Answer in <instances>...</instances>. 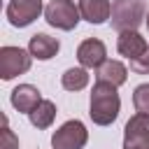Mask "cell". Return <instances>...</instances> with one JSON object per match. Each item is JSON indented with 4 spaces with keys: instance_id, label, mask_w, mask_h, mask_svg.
Returning <instances> with one entry per match:
<instances>
[{
    "instance_id": "6da1fadb",
    "label": "cell",
    "mask_w": 149,
    "mask_h": 149,
    "mask_svg": "<svg viewBox=\"0 0 149 149\" xmlns=\"http://www.w3.org/2000/svg\"><path fill=\"white\" fill-rule=\"evenodd\" d=\"M121 109V98L116 93V86L95 81L91 88V102H88V116L95 126H109L116 121Z\"/></svg>"
},
{
    "instance_id": "7a4b0ae2",
    "label": "cell",
    "mask_w": 149,
    "mask_h": 149,
    "mask_svg": "<svg viewBox=\"0 0 149 149\" xmlns=\"http://www.w3.org/2000/svg\"><path fill=\"white\" fill-rule=\"evenodd\" d=\"M142 21H147V2L144 0H112L109 23L116 33L137 30Z\"/></svg>"
},
{
    "instance_id": "3957f363",
    "label": "cell",
    "mask_w": 149,
    "mask_h": 149,
    "mask_svg": "<svg viewBox=\"0 0 149 149\" xmlns=\"http://www.w3.org/2000/svg\"><path fill=\"white\" fill-rule=\"evenodd\" d=\"M44 19L49 26H54L58 30H74L81 14L72 0H51L44 7Z\"/></svg>"
},
{
    "instance_id": "277c9868",
    "label": "cell",
    "mask_w": 149,
    "mask_h": 149,
    "mask_svg": "<svg viewBox=\"0 0 149 149\" xmlns=\"http://www.w3.org/2000/svg\"><path fill=\"white\" fill-rule=\"evenodd\" d=\"M30 63H33L30 51H26L21 47H2L0 49V77L5 81L28 72Z\"/></svg>"
},
{
    "instance_id": "5b68a950",
    "label": "cell",
    "mask_w": 149,
    "mask_h": 149,
    "mask_svg": "<svg viewBox=\"0 0 149 149\" xmlns=\"http://www.w3.org/2000/svg\"><path fill=\"white\" fill-rule=\"evenodd\" d=\"M88 142V130L81 121L72 119L65 121L58 130H54L51 135V147L54 149H84Z\"/></svg>"
},
{
    "instance_id": "8992f818",
    "label": "cell",
    "mask_w": 149,
    "mask_h": 149,
    "mask_svg": "<svg viewBox=\"0 0 149 149\" xmlns=\"http://www.w3.org/2000/svg\"><path fill=\"white\" fill-rule=\"evenodd\" d=\"M42 12H44L42 0H9L5 14H7V21L14 28H26L35 19H40Z\"/></svg>"
},
{
    "instance_id": "52a82bcc",
    "label": "cell",
    "mask_w": 149,
    "mask_h": 149,
    "mask_svg": "<svg viewBox=\"0 0 149 149\" xmlns=\"http://www.w3.org/2000/svg\"><path fill=\"white\" fill-rule=\"evenodd\" d=\"M123 149H149V114H133L123 128Z\"/></svg>"
},
{
    "instance_id": "ba28073f",
    "label": "cell",
    "mask_w": 149,
    "mask_h": 149,
    "mask_svg": "<svg viewBox=\"0 0 149 149\" xmlns=\"http://www.w3.org/2000/svg\"><path fill=\"white\" fill-rule=\"evenodd\" d=\"M77 61H79V65L86 68V70H98V68L107 61V49H105V44H102L100 40L88 37V40H84V42L77 47Z\"/></svg>"
},
{
    "instance_id": "9c48e42d",
    "label": "cell",
    "mask_w": 149,
    "mask_h": 149,
    "mask_svg": "<svg viewBox=\"0 0 149 149\" xmlns=\"http://www.w3.org/2000/svg\"><path fill=\"white\" fill-rule=\"evenodd\" d=\"M72 2L77 5L81 19L93 23V26L109 21V16H112V2L109 0H72Z\"/></svg>"
},
{
    "instance_id": "30bf717a",
    "label": "cell",
    "mask_w": 149,
    "mask_h": 149,
    "mask_svg": "<svg viewBox=\"0 0 149 149\" xmlns=\"http://www.w3.org/2000/svg\"><path fill=\"white\" fill-rule=\"evenodd\" d=\"M116 51H119L123 58L135 61V58H140L142 54L149 51V44H147V40H144L137 30H126V33H119Z\"/></svg>"
},
{
    "instance_id": "8fae6325",
    "label": "cell",
    "mask_w": 149,
    "mask_h": 149,
    "mask_svg": "<svg viewBox=\"0 0 149 149\" xmlns=\"http://www.w3.org/2000/svg\"><path fill=\"white\" fill-rule=\"evenodd\" d=\"M9 100H12V107L16 109V112H23V114H30L44 98L40 95V91L33 86V84H19L14 91H12V95H9Z\"/></svg>"
},
{
    "instance_id": "7c38bea8",
    "label": "cell",
    "mask_w": 149,
    "mask_h": 149,
    "mask_svg": "<svg viewBox=\"0 0 149 149\" xmlns=\"http://www.w3.org/2000/svg\"><path fill=\"white\" fill-rule=\"evenodd\" d=\"M58 49H61V42H58L56 37L47 35V33L33 35L30 42H28V51H30V56L37 58V61H49V58H54V56L58 54Z\"/></svg>"
},
{
    "instance_id": "4fadbf2b",
    "label": "cell",
    "mask_w": 149,
    "mask_h": 149,
    "mask_svg": "<svg viewBox=\"0 0 149 149\" xmlns=\"http://www.w3.org/2000/svg\"><path fill=\"white\" fill-rule=\"evenodd\" d=\"M126 79H128V68L121 61H105L95 70V81H105V84H112L116 88L121 84H126Z\"/></svg>"
},
{
    "instance_id": "5bb4252c",
    "label": "cell",
    "mask_w": 149,
    "mask_h": 149,
    "mask_svg": "<svg viewBox=\"0 0 149 149\" xmlns=\"http://www.w3.org/2000/svg\"><path fill=\"white\" fill-rule=\"evenodd\" d=\"M28 119H30V123H33L35 128L44 130V128H49V126L54 123V119H56V105H54L51 100H42V102L28 114Z\"/></svg>"
},
{
    "instance_id": "9a60e30c",
    "label": "cell",
    "mask_w": 149,
    "mask_h": 149,
    "mask_svg": "<svg viewBox=\"0 0 149 149\" xmlns=\"http://www.w3.org/2000/svg\"><path fill=\"white\" fill-rule=\"evenodd\" d=\"M61 84H63L65 91H81V88H86V84H88L86 68H70V70H65L63 77H61Z\"/></svg>"
},
{
    "instance_id": "2e32d148",
    "label": "cell",
    "mask_w": 149,
    "mask_h": 149,
    "mask_svg": "<svg viewBox=\"0 0 149 149\" xmlns=\"http://www.w3.org/2000/svg\"><path fill=\"white\" fill-rule=\"evenodd\" d=\"M133 105L140 114H149V84H140L133 91Z\"/></svg>"
},
{
    "instance_id": "e0dca14e",
    "label": "cell",
    "mask_w": 149,
    "mask_h": 149,
    "mask_svg": "<svg viewBox=\"0 0 149 149\" xmlns=\"http://www.w3.org/2000/svg\"><path fill=\"white\" fill-rule=\"evenodd\" d=\"M2 144H0V149H19V137L14 135V130L7 126V119H5V126H2Z\"/></svg>"
},
{
    "instance_id": "ac0fdd59",
    "label": "cell",
    "mask_w": 149,
    "mask_h": 149,
    "mask_svg": "<svg viewBox=\"0 0 149 149\" xmlns=\"http://www.w3.org/2000/svg\"><path fill=\"white\" fill-rule=\"evenodd\" d=\"M130 70H133V72H137V74H149V51H147V54H142L140 58L130 61Z\"/></svg>"
},
{
    "instance_id": "d6986e66",
    "label": "cell",
    "mask_w": 149,
    "mask_h": 149,
    "mask_svg": "<svg viewBox=\"0 0 149 149\" xmlns=\"http://www.w3.org/2000/svg\"><path fill=\"white\" fill-rule=\"evenodd\" d=\"M147 28H149V14H147Z\"/></svg>"
}]
</instances>
